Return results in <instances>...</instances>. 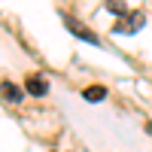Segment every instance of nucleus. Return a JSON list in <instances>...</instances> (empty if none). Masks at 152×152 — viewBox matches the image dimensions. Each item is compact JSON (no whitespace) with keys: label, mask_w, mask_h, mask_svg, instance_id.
<instances>
[{"label":"nucleus","mask_w":152,"mask_h":152,"mask_svg":"<svg viewBox=\"0 0 152 152\" xmlns=\"http://www.w3.org/2000/svg\"><path fill=\"white\" fill-rule=\"evenodd\" d=\"M143 21H146V15H143L140 9H134V12H128V15L116 24V31H122V34H134L137 28H143Z\"/></svg>","instance_id":"nucleus-1"},{"label":"nucleus","mask_w":152,"mask_h":152,"mask_svg":"<svg viewBox=\"0 0 152 152\" xmlns=\"http://www.w3.org/2000/svg\"><path fill=\"white\" fill-rule=\"evenodd\" d=\"M67 31L73 34V37H79V40H85V43H91V46H97L100 40H97V34L94 31H88L85 24H79L76 18H67Z\"/></svg>","instance_id":"nucleus-2"},{"label":"nucleus","mask_w":152,"mask_h":152,"mask_svg":"<svg viewBox=\"0 0 152 152\" xmlns=\"http://www.w3.org/2000/svg\"><path fill=\"white\" fill-rule=\"evenodd\" d=\"M21 94H24V91H21L15 82H9V79H6V82H0V97H3L6 104H18Z\"/></svg>","instance_id":"nucleus-3"},{"label":"nucleus","mask_w":152,"mask_h":152,"mask_svg":"<svg viewBox=\"0 0 152 152\" xmlns=\"http://www.w3.org/2000/svg\"><path fill=\"white\" fill-rule=\"evenodd\" d=\"M24 88H28V94H37V97H43V94L49 91V82L43 79V76H28Z\"/></svg>","instance_id":"nucleus-4"},{"label":"nucleus","mask_w":152,"mask_h":152,"mask_svg":"<svg viewBox=\"0 0 152 152\" xmlns=\"http://www.w3.org/2000/svg\"><path fill=\"white\" fill-rule=\"evenodd\" d=\"M82 97L91 100V104H94V100H104V97H107V88H104V85H88L85 91H82Z\"/></svg>","instance_id":"nucleus-5"},{"label":"nucleus","mask_w":152,"mask_h":152,"mask_svg":"<svg viewBox=\"0 0 152 152\" xmlns=\"http://www.w3.org/2000/svg\"><path fill=\"white\" fill-rule=\"evenodd\" d=\"M107 9L113 12V15H128V6L125 3H107Z\"/></svg>","instance_id":"nucleus-6"}]
</instances>
